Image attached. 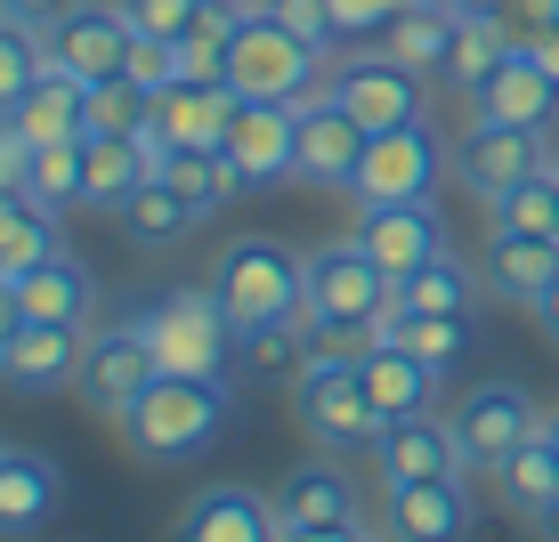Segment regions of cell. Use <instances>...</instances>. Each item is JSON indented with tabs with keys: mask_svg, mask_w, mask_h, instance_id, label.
Listing matches in <instances>:
<instances>
[{
	"mask_svg": "<svg viewBox=\"0 0 559 542\" xmlns=\"http://www.w3.org/2000/svg\"><path fill=\"white\" fill-rule=\"evenodd\" d=\"M163 179L179 186L187 203H195V219H211V210H227L236 195H252V186H243V170L227 162V146H211V154H187V146H170Z\"/></svg>",
	"mask_w": 559,
	"mask_h": 542,
	"instance_id": "1f68e13d",
	"label": "cell"
},
{
	"mask_svg": "<svg viewBox=\"0 0 559 542\" xmlns=\"http://www.w3.org/2000/svg\"><path fill=\"white\" fill-rule=\"evenodd\" d=\"M454 179V138H438L430 113L421 122H397V130H373L365 138V162L349 179V203L357 210H381V203H438V186Z\"/></svg>",
	"mask_w": 559,
	"mask_h": 542,
	"instance_id": "5b68a950",
	"label": "cell"
},
{
	"mask_svg": "<svg viewBox=\"0 0 559 542\" xmlns=\"http://www.w3.org/2000/svg\"><path fill=\"white\" fill-rule=\"evenodd\" d=\"M478 276H487V300L535 308L559 284V243L551 236H519V227H487V260H478Z\"/></svg>",
	"mask_w": 559,
	"mask_h": 542,
	"instance_id": "7402d4cb",
	"label": "cell"
},
{
	"mask_svg": "<svg viewBox=\"0 0 559 542\" xmlns=\"http://www.w3.org/2000/svg\"><path fill=\"white\" fill-rule=\"evenodd\" d=\"M276 518L284 534H324V527H357V478L333 461H300L276 486Z\"/></svg>",
	"mask_w": 559,
	"mask_h": 542,
	"instance_id": "603a6c76",
	"label": "cell"
},
{
	"mask_svg": "<svg viewBox=\"0 0 559 542\" xmlns=\"http://www.w3.org/2000/svg\"><path fill=\"white\" fill-rule=\"evenodd\" d=\"M227 89H236V98L308 106V98H324V49H308L293 25H276V16L252 0V16H243L236 49H227Z\"/></svg>",
	"mask_w": 559,
	"mask_h": 542,
	"instance_id": "8992f818",
	"label": "cell"
},
{
	"mask_svg": "<svg viewBox=\"0 0 559 542\" xmlns=\"http://www.w3.org/2000/svg\"><path fill=\"white\" fill-rule=\"evenodd\" d=\"M66 510V470L33 445H0V542H33Z\"/></svg>",
	"mask_w": 559,
	"mask_h": 542,
	"instance_id": "44dd1931",
	"label": "cell"
},
{
	"mask_svg": "<svg viewBox=\"0 0 559 542\" xmlns=\"http://www.w3.org/2000/svg\"><path fill=\"white\" fill-rule=\"evenodd\" d=\"M243 364H252L260 381H300V364H308V324L284 316V324H260V333H243Z\"/></svg>",
	"mask_w": 559,
	"mask_h": 542,
	"instance_id": "ab89813d",
	"label": "cell"
},
{
	"mask_svg": "<svg viewBox=\"0 0 559 542\" xmlns=\"http://www.w3.org/2000/svg\"><path fill=\"white\" fill-rule=\"evenodd\" d=\"M365 527H324V534H284V542H357Z\"/></svg>",
	"mask_w": 559,
	"mask_h": 542,
	"instance_id": "816d5d0a",
	"label": "cell"
},
{
	"mask_svg": "<svg viewBox=\"0 0 559 542\" xmlns=\"http://www.w3.org/2000/svg\"><path fill=\"white\" fill-rule=\"evenodd\" d=\"M114 219H122V236H130V243H179L187 227H195V203H187L170 179H146L139 195L114 210Z\"/></svg>",
	"mask_w": 559,
	"mask_h": 542,
	"instance_id": "8d00e7d4",
	"label": "cell"
},
{
	"mask_svg": "<svg viewBox=\"0 0 559 542\" xmlns=\"http://www.w3.org/2000/svg\"><path fill=\"white\" fill-rule=\"evenodd\" d=\"M503 49H511V25H503L495 9H471V16L454 25V49H447V73H438V82L471 98V89L495 73V57H503Z\"/></svg>",
	"mask_w": 559,
	"mask_h": 542,
	"instance_id": "d6a6232c",
	"label": "cell"
},
{
	"mask_svg": "<svg viewBox=\"0 0 559 542\" xmlns=\"http://www.w3.org/2000/svg\"><path fill=\"white\" fill-rule=\"evenodd\" d=\"M438 9H471V0H438Z\"/></svg>",
	"mask_w": 559,
	"mask_h": 542,
	"instance_id": "db71d44e",
	"label": "cell"
},
{
	"mask_svg": "<svg viewBox=\"0 0 559 542\" xmlns=\"http://www.w3.org/2000/svg\"><path fill=\"white\" fill-rule=\"evenodd\" d=\"M357 542H373V534H357ZM381 542H390V534H381Z\"/></svg>",
	"mask_w": 559,
	"mask_h": 542,
	"instance_id": "11a10c76",
	"label": "cell"
},
{
	"mask_svg": "<svg viewBox=\"0 0 559 542\" xmlns=\"http://www.w3.org/2000/svg\"><path fill=\"white\" fill-rule=\"evenodd\" d=\"M544 130H519V122H487V113H471V130L454 138V186L471 203H503L511 186H527L535 170H544Z\"/></svg>",
	"mask_w": 559,
	"mask_h": 542,
	"instance_id": "9c48e42d",
	"label": "cell"
},
{
	"mask_svg": "<svg viewBox=\"0 0 559 542\" xmlns=\"http://www.w3.org/2000/svg\"><path fill=\"white\" fill-rule=\"evenodd\" d=\"M82 113H90V82H82V73H66V65H41V82L16 98L9 122L25 130V146H66V138H90Z\"/></svg>",
	"mask_w": 559,
	"mask_h": 542,
	"instance_id": "d4e9b609",
	"label": "cell"
},
{
	"mask_svg": "<svg viewBox=\"0 0 559 542\" xmlns=\"http://www.w3.org/2000/svg\"><path fill=\"white\" fill-rule=\"evenodd\" d=\"M227 113H236V89H227V82H179V89H163V98H154L163 138L187 146V154L227 146Z\"/></svg>",
	"mask_w": 559,
	"mask_h": 542,
	"instance_id": "83f0119b",
	"label": "cell"
},
{
	"mask_svg": "<svg viewBox=\"0 0 559 542\" xmlns=\"http://www.w3.org/2000/svg\"><path fill=\"white\" fill-rule=\"evenodd\" d=\"M357 373H365V397L381 405V421H406V413H438V381L421 357H406L397 340H365L357 348Z\"/></svg>",
	"mask_w": 559,
	"mask_h": 542,
	"instance_id": "cb8c5ba5",
	"label": "cell"
},
{
	"mask_svg": "<svg viewBox=\"0 0 559 542\" xmlns=\"http://www.w3.org/2000/svg\"><path fill=\"white\" fill-rule=\"evenodd\" d=\"M478 502L462 478H430V486H390L381 494V534L390 542H471Z\"/></svg>",
	"mask_w": 559,
	"mask_h": 542,
	"instance_id": "d6986e66",
	"label": "cell"
},
{
	"mask_svg": "<svg viewBox=\"0 0 559 542\" xmlns=\"http://www.w3.org/2000/svg\"><path fill=\"white\" fill-rule=\"evenodd\" d=\"M154 179L139 138H90V210H122Z\"/></svg>",
	"mask_w": 559,
	"mask_h": 542,
	"instance_id": "e575fe53",
	"label": "cell"
},
{
	"mask_svg": "<svg viewBox=\"0 0 559 542\" xmlns=\"http://www.w3.org/2000/svg\"><path fill=\"white\" fill-rule=\"evenodd\" d=\"M478 300H487V276H478L471 260H454V251L390 284V308H397V316H478Z\"/></svg>",
	"mask_w": 559,
	"mask_h": 542,
	"instance_id": "4316f807",
	"label": "cell"
},
{
	"mask_svg": "<svg viewBox=\"0 0 559 542\" xmlns=\"http://www.w3.org/2000/svg\"><path fill=\"white\" fill-rule=\"evenodd\" d=\"M324 89H333V98L365 122V138H373V130H397V122H421V113H430V106H421V73H414V65H397V57H381V49H373V57H349V65H341Z\"/></svg>",
	"mask_w": 559,
	"mask_h": 542,
	"instance_id": "2e32d148",
	"label": "cell"
},
{
	"mask_svg": "<svg viewBox=\"0 0 559 542\" xmlns=\"http://www.w3.org/2000/svg\"><path fill=\"white\" fill-rule=\"evenodd\" d=\"M41 65H49V41L33 25H16V16H0V122H9L16 98L41 82Z\"/></svg>",
	"mask_w": 559,
	"mask_h": 542,
	"instance_id": "f35d334b",
	"label": "cell"
},
{
	"mask_svg": "<svg viewBox=\"0 0 559 542\" xmlns=\"http://www.w3.org/2000/svg\"><path fill=\"white\" fill-rule=\"evenodd\" d=\"M66 9H73V0H9V9H0V16H16V25L49 33V25H57V16H66Z\"/></svg>",
	"mask_w": 559,
	"mask_h": 542,
	"instance_id": "7dc6e473",
	"label": "cell"
},
{
	"mask_svg": "<svg viewBox=\"0 0 559 542\" xmlns=\"http://www.w3.org/2000/svg\"><path fill=\"white\" fill-rule=\"evenodd\" d=\"M146 122H154V98L130 82V73H114V82H90V113H82L90 138H139Z\"/></svg>",
	"mask_w": 559,
	"mask_h": 542,
	"instance_id": "74e56055",
	"label": "cell"
},
{
	"mask_svg": "<svg viewBox=\"0 0 559 542\" xmlns=\"http://www.w3.org/2000/svg\"><path fill=\"white\" fill-rule=\"evenodd\" d=\"M41 41H49V65L82 73V82H114V73L130 65V41H139V25H130L122 0H73V9L57 16Z\"/></svg>",
	"mask_w": 559,
	"mask_h": 542,
	"instance_id": "7c38bea8",
	"label": "cell"
},
{
	"mask_svg": "<svg viewBox=\"0 0 559 542\" xmlns=\"http://www.w3.org/2000/svg\"><path fill=\"white\" fill-rule=\"evenodd\" d=\"M25 324H33V316H25V300H16V284L0 276V348H9L16 333H25Z\"/></svg>",
	"mask_w": 559,
	"mask_h": 542,
	"instance_id": "c3c4849f",
	"label": "cell"
},
{
	"mask_svg": "<svg viewBox=\"0 0 559 542\" xmlns=\"http://www.w3.org/2000/svg\"><path fill=\"white\" fill-rule=\"evenodd\" d=\"M16 300H25V316L41 324H90V267L73 260V251H57V260L25 267V276H9Z\"/></svg>",
	"mask_w": 559,
	"mask_h": 542,
	"instance_id": "f546056e",
	"label": "cell"
},
{
	"mask_svg": "<svg viewBox=\"0 0 559 542\" xmlns=\"http://www.w3.org/2000/svg\"><path fill=\"white\" fill-rule=\"evenodd\" d=\"M357 251L381 267V276H414V267H430V260H447V210L438 203H381V210H357Z\"/></svg>",
	"mask_w": 559,
	"mask_h": 542,
	"instance_id": "4fadbf2b",
	"label": "cell"
},
{
	"mask_svg": "<svg viewBox=\"0 0 559 542\" xmlns=\"http://www.w3.org/2000/svg\"><path fill=\"white\" fill-rule=\"evenodd\" d=\"M25 179H33V146L16 122H0V195H25Z\"/></svg>",
	"mask_w": 559,
	"mask_h": 542,
	"instance_id": "f6af8a7d",
	"label": "cell"
},
{
	"mask_svg": "<svg viewBox=\"0 0 559 542\" xmlns=\"http://www.w3.org/2000/svg\"><path fill=\"white\" fill-rule=\"evenodd\" d=\"M487 478H495V502H503L511 518H544L551 502H559V437H551V421L527 445H511Z\"/></svg>",
	"mask_w": 559,
	"mask_h": 542,
	"instance_id": "484cf974",
	"label": "cell"
},
{
	"mask_svg": "<svg viewBox=\"0 0 559 542\" xmlns=\"http://www.w3.org/2000/svg\"><path fill=\"white\" fill-rule=\"evenodd\" d=\"M293 413H300L308 445H324V454H373V437L390 430L381 405L365 397L357 357H333V348H308V364L293 381Z\"/></svg>",
	"mask_w": 559,
	"mask_h": 542,
	"instance_id": "277c9868",
	"label": "cell"
},
{
	"mask_svg": "<svg viewBox=\"0 0 559 542\" xmlns=\"http://www.w3.org/2000/svg\"><path fill=\"white\" fill-rule=\"evenodd\" d=\"M535 534H544V542H559V502H551L544 518H535Z\"/></svg>",
	"mask_w": 559,
	"mask_h": 542,
	"instance_id": "f5cc1de1",
	"label": "cell"
},
{
	"mask_svg": "<svg viewBox=\"0 0 559 542\" xmlns=\"http://www.w3.org/2000/svg\"><path fill=\"white\" fill-rule=\"evenodd\" d=\"M495 227H519V236H551L559 243V179L535 170L527 186H511V195L495 203Z\"/></svg>",
	"mask_w": 559,
	"mask_h": 542,
	"instance_id": "60d3db41",
	"label": "cell"
},
{
	"mask_svg": "<svg viewBox=\"0 0 559 542\" xmlns=\"http://www.w3.org/2000/svg\"><path fill=\"white\" fill-rule=\"evenodd\" d=\"M122 9H130V25H139V33H163V41H179V33L203 16V0H122Z\"/></svg>",
	"mask_w": 559,
	"mask_h": 542,
	"instance_id": "7bdbcfd3",
	"label": "cell"
},
{
	"mask_svg": "<svg viewBox=\"0 0 559 542\" xmlns=\"http://www.w3.org/2000/svg\"><path fill=\"white\" fill-rule=\"evenodd\" d=\"M260 9L276 16V25H293L300 41H308V49H324V57L349 41V25H341V9H333V0H260Z\"/></svg>",
	"mask_w": 559,
	"mask_h": 542,
	"instance_id": "b9f144b4",
	"label": "cell"
},
{
	"mask_svg": "<svg viewBox=\"0 0 559 542\" xmlns=\"http://www.w3.org/2000/svg\"><path fill=\"white\" fill-rule=\"evenodd\" d=\"M139 324L163 357V373H195V381H227V357L243 348L219 284H170L154 308H139Z\"/></svg>",
	"mask_w": 559,
	"mask_h": 542,
	"instance_id": "3957f363",
	"label": "cell"
},
{
	"mask_svg": "<svg viewBox=\"0 0 559 542\" xmlns=\"http://www.w3.org/2000/svg\"><path fill=\"white\" fill-rule=\"evenodd\" d=\"M544 405L527 397V381H471V389L454 397V413H447V430L462 445V470H495V461L511 454V445H527L535 430H544Z\"/></svg>",
	"mask_w": 559,
	"mask_h": 542,
	"instance_id": "ba28073f",
	"label": "cell"
},
{
	"mask_svg": "<svg viewBox=\"0 0 559 542\" xmlns=\"http://www.w3.org/2000/svg\"><path fill=\"white\" fill-rule=\"evenodd\" d=\"M33 203L49 210H82L90 203V138H66V146H33V179H25Z\"/></svg>",
	"mask_w": 559,
	"mask_h": 542,
	"instance_id": "836d02e7",
	"label": "cell"
},
{
	"mask_svg": "<svg viewBox=\"0 0 559 542\" xmlns=\"http://www.w3.org/2000/svg\"><path fill=\"white\" fill-rule=\"evenodd\" d=\"M357 162H365V122L333 98V89L308 98L300 106V186H333V195H349Z\"/></svg>",
	"mask_w": 559,
	"mask_h": 542,
	"instance_id": "ffe728a7",
	"label": "cell"
},
{
	"mask_svg": "<svg viewBox=\"0 0 559 542\" xmlns=\"http://www.w3.org/2000/svg\"><path fill=\"white\" fill-rule=\"evenodd\" d=\"M365 461H373L381 494H390V486H430V478H462V445H454V430H447V413H406V421H390Z\"/></svg>",
	"mask_w": 559,
	"mask_h": 542,
	"instance_id": "e0dca14e",
	"label": "cell"
},
{
	"mask_svg": "<svg viewBox=\"0 0 559 542\" xmlns=\"http://www.w3.org/2000/svg\"><path fill=\"white\" fill-rule=\"evenodd\" d=\"M390 316V276L357 251V236L308 251V292H300V324H308V348H333V357H357L365 340L381 333Z\"/></svg>",
	"mask_w": 559,
	"mask_h": 542,
	"instance_id": "7a4b0ae2",
	"label": "cell"
},
{
	"mask_svg": "<svg viewBox=\"0 0 559 542\" xmlns=\"http://www.w3.org/2000/svg\"><path fill=\"white\" fill-rule=\"evenodd\" d=\"M227 162L243 170V186H252V195L293 186V179H300V106L236 98V113H227Z\"/></svg>",
	"mask_w": 559,
	"mask_h": 542,
	"instance_id": "30bf717a",
	"label": "cell"
},
{
	"mask_svg": "<svg viewBox=\"0 0 559 542\" xmlns=\"http://www.w3.org/2000/svg\"><path fill=\"white\" fill-rule=\"evenodd\" d=\"M154 373H163V357H154V340H146L139 316L98 324V333H90V357H82V397H90V413L122 421L130 405L154 389Z\"/></svg>",
	"mask_w": 559,
	"mask_h": 542,
	"instance_id": "8fae6325",
	"label": "cell"
},
{
	"mask_svg": "<svg viewBox=\"0 0 559 542\" xmlns=\"http://www.w3.org/2000/svg\"><path fill=\"white\" fill-rule=\"evenodd\" d=\"M211 284H219V300H227V316H236V333H260V324L300 316L308 260H293L276 236H236V243L219 251V267H211Z\"/></svg>",
	"mask_w": 559,
	"mask_h": 542,
	"instance_id": "52a82bcc",
	"label": "cell"
},
{
	"mask_svg": "<svg viewBox=\"0 0 559 542\" xmlns=\"http://www.w3.org/2000/svg\"><path fill=\"white\" fill-rule=\"evenodd\" d=\"M373 340H397L406 357H421L430 373H454V357L471 348V316H381V333Z\"/></svg>",
	"mask_w": 559,
	"mask_h": 542,
	"instance_id": "d590c367",
	"label": "cell"
},
{
	"mask_svg": "<svg viewBox=\"0 0 559 542\" xmlns=\"http://www.w3.org/2000/svg\"><path fill=\"white\" fill-rule=\"evenodd\" d=\"M227 421H236V397H227V381L154 373V389L130 405L114 430H122L130 461H146V470H187V461H203L211 445L227 437Z\"/></svg>",
	"mask_w": 559,
	"mask_h": 542,
	"instance_id": "6da1fadb",
	"label": "cell"
},
{
	"mask_svg": "<svg viewBox=\"0 0 559 542\" xmlns=\"http://www.w3.org/2000/svg\"><path fill=\"white\" fill-rule=\"evenodd\" d=\"M170 542H284L276 494L236 486V478H219V486H195V494L179 502V518H170Z\"/></svg>",
	"mask_w": 559,
	"mask_h": 542,
	"instance_id": "5bb4252c",
	"label": "cell"
},
{
	"mask_svg": "<svg viewBox=\"0 0 559 542\" xmlns=\"http://www.w3.org/2000/svg\"><path fill=\"white\" fill-rule=\"evenodd\" d=\"M551 437H559V413H551Z\"/></svg>",
	"mask_w": 559,
	"mask_h": 542,
	"instance_id": "9f6ffc18",
	"label": "cell"
},
{
	"mask_svg": "<svg viewBox=\"0 0 559 542\" xmlns=\"http://www.w3.org/2000/svg\"><path fill=\"white\" fill-rule=\"evenodd\" d=\"M495 16L511 25V41H535V33L559 25V0H495Z\"/></svg>",
	"mask_w": 559,
	"mask_h": 542,
	"instance_id": "ee69618b",
	"label": "cell"
},
{
	"mask_svg": "<svg viewBox=\"0 0 559 542\" xmlns=\"http://www.w3.org/2000/svg\"><path fill=\"white\" fill-rule=\"evenodd\" d=\"M471 113H487V122H519V130H551L559 122V82L544 73V57L527 41H511L495 57V73L471 89Z\"/></svg>",
	"mask_w": 559,
	"mask_h": 542,
	"instance_id": "ac0fdd59",
	"label": "cell"
},
{
	"mask_svg": "<svg viewBox=\"0 0 559 542\" xmlns=\"http://www.w3.org/2000/svg\"><path fill=\"white\" fill-rule=\"evenodd\" d=\"M333 9H341V25H349V33H381L406 0H333Z\"/></svg>",
	"mask_w": 559,
	"mask_h": 542,
	"instance_id": "bcb514c9",
	"label": "cell"
},
{
	"mask_svg": "<svg viewBox=\"0 0 559 542\" xmlns=\"http://www.w3.org/2000/svg\"><path fill=\"white\" fill-rule=\"evenodd\" d=\"M454 25H462V9L406 0V9H397L390 25L373 33V41H381V57H397V65H414L421 82H438V73H447V49H454Z\"/></svg>",
	"mask_w": 559,
	"mask_h": 542,
	"instance_id": "f1b7e54d",
	"label": "cell"
},
{
	"mask_svg": "<svg viewBox=\"0 0 559 542\" xmlns=\"http://www.w3.org/2000/svg\"><path fill=\"white\" fill-rule=\"evenodd\" d=\"M0 9H9V0H0Z\"/></svg>",
	"mask_w": 559,
	"mask_h": 542,
	"instance_id": "6f0895ef",
	"label": "cell"
},
{
	"mask_svg": "<svg viewBox=\"0 0 559 542\" xmlns=\"http://www.w3.org/2000/svg\"><path fill=\"white\" fill-rule=\"evenodd\" d=\"M527 316H535V333H544V340L559 348V284H551V292H544V300L527 308Z\"/></svg>",
	"mask_w": 559,
	"mask_h": 542,
	"instance_id": "681fc988",
	"label": "cell"
},
{
	"mask_svg": "<svg viewBox=\"0 0 559 542\" xmlns=\"http://www.w3.org/2000/svg\"><path fill=\"white\" fill-rule=\"evenodd\" d=\"M82 357H90V324H41L0 348V389L16 397H49V389H82Z\"/></svg>",
	"mask_w": 559,
	"mask_h": 542,
	"instance_id": "9a60e30c",
	"label": "cell"
},
{
	"mask_svg": "<svg viewBox=\"0 0 559 542\" xmlns=\"http://www.w3.org/2000/svg\"><path fill=\"white\" fill-rule=\"evenodd\" d=\"M66 251V210L16 195L9 210H0V276H25V267H41Z\"/></svg>",
	"mask_w": 559,
	"mask_h": 542,
	"instance_id": "4dcf8cb0",
	"label": "cell"
},
{
	"mask_svg": "<svg viewBox=\"0 0 559 542\" xmlns=\"http://www.w3.org/2000/svg\"><path fill=\"white\" fill-rule=\"evenodd\" d=\"M527 49H535V57H544V73H551V82H559V25H551V33H535V41H527Z\"/></svg>",
	"mask_w": 559,
	"mask_h": 542,
	"instance_id": "f907efd6",
	"label": "cell"
}]
</instances>
